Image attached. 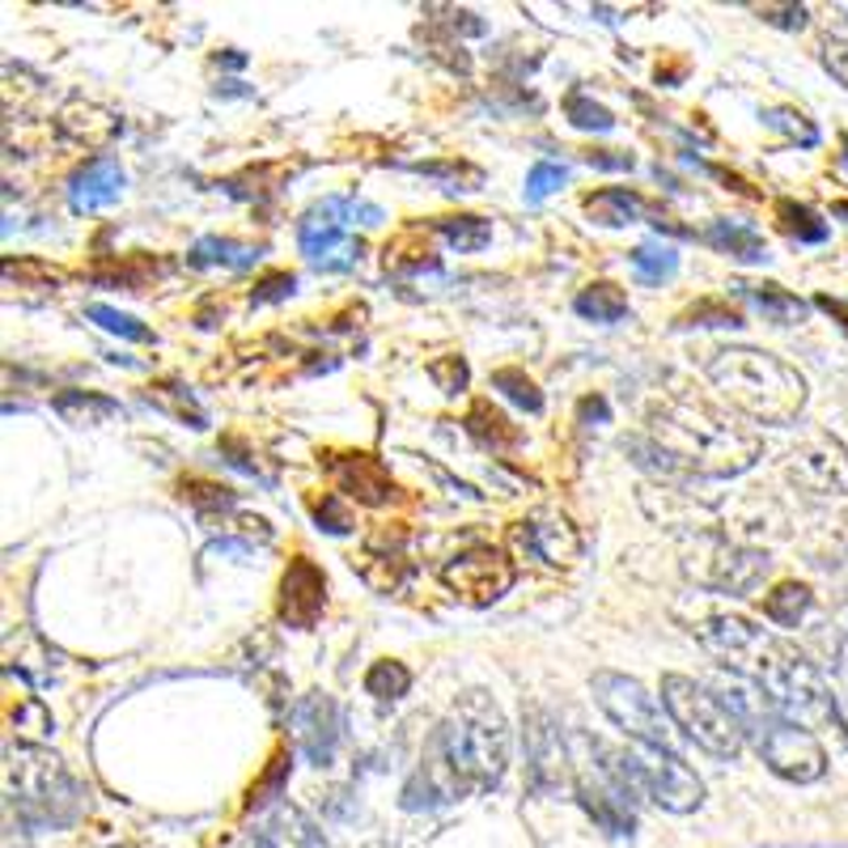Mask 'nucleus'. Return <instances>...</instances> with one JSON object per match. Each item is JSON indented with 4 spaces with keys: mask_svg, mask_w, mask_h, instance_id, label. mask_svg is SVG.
<instances>
[{
    "mask_svg": "<svg viewBox=\"0 0 848 848\" xmlns=\"http://www.w3.org/2000/svg\"><path fill=\"white\" fill-rule=\"evenodd\" d=\"M679 326H743V314L721 297H700L691 310L679 314Z\"/></svg>",
    "mask_w": 848,
    "mask_h": 848,
    "instance_id": "36",
    "label": "nucleus"
},
{
    "mask_svg": "<svg viewBox=\"0 0 848 848\" xmlns=\"http://www.w3.org/2000/svg\"><path fill=\"white\" fill-rule=\"evenodd\" d=\"M709 378L738 412L759 424H789L806 408V378L772 353L759 348H718L709 353Z\"/></svg>",
    "mask_w": 848,
    "mask_h": 848,
    "instance_id": "4",
    "label": "nucleus"
},
{
    "mask_svg": "<svg viewBox=\"0 0 848 848\" xmlns=\"http://www.w3.org/2000/svg\"><path fill=\"white\" fill-rule=\"evenodd\" d=\"M594 700L632 743L671 747V730H666V713H662L666 704H657L637 679H628L620 671H598L594 675Z\"/></svg>",
    "mask_w": 848,
    "mask_h": 848,
    "instance_id": "8",
    "label": "nucleus"
},
{
    "mask_svg": "<svg viewBox=\"0 0 848 848\" xmlns=\"http://www.w3.org/2000/svg\"><path fill=\"white\" fill-rule=\"evenodd\" d=\"M662 704L696 747H704L718 759H734L747 743V721L734 713V704L687 675L662 679Z\"/></svg>",
    "mask_w": 848,
    "mask_h": 848,
    "instance_id": "6",
    "label": "nucleus"
},
{
    "mask_svg": "<svg viewBox=\"0 0 848 848\" xmlns=\"http://www.w3.org/2000/svg\"><path fill=\"white\" fill-rule=\"evenodd\" d=\"M310 514H314L319 530H326V535H348V530H353V514L344 509V501H340L335 492L314 496V501H310Z\"/></svg>",
    "mask_w": 848,
    "mask_h": 848,
    "instance_id": "40",
    "label": "nucleus"
},
{
    "mask_svg": "<svg viewBox=\"0 0 848 848\" xmlns=\"http://www.w3.org/2000/svg\"><path fill=\"white\" fill-rule=\"evenodd\" d=\"M628 260H632V272H637L641 285H662V280H671L675 267H679V255H675L671 247H657V242L637 247Z\"/></svg>",
    "mask_w": 848,
    "mask_h": 848,
    "instance_id": "31",
    "label": "nucleus"
},
{
    "mask_svg": "<svg viewBox=\"0 0 848 848\" xmlns=\"http://www.w3.org/2000/svg\"><path fill=\"white\" fill-rule=\"evenodd\" d=\"M294 827H297V832H294V845L297 848H331V845H326L323 832H319L314 823H306L301 815H294Z\"/></svg>",
    "mask_w": 848,
    "mask_h": 848,
    "instance_id": "47",
    "label": "nucleus"
},
{
    "mask_svg": "<svg viewBox=\"0 0 848 848\" xmlns=\"http://www.w3.org/2000/svg\"><path fill=\"white\" fill-rule=\"evenodd\" d=\"M467 433L480 442V446H492V450H509V446H518V428L505 421V412H496L489 399H480V403H471V412H467Z\"/></svg>",
    "mask_w": 848,
    "mask_h": 848,
    "instance_id": "24",
    "label": "nucleus"
},
{
    "mask_svg": "<svg viewBox=\"0 0 848 848\" xmlns=\"http://www.w3.org/2000/svg\"><path fill=\"white\" fill-rule=\"evenodd\" d=\"M573 306H577L582 319H594V323H620L623 314H628V294H623L620 285H611V280H598V285L582 289Z\"/></svg>",
    "mask_w": 848,
    "mask_h": 848,
    "instance_id": "27",
    "label": "nucleus"
},
{
    "mask_svg": "<svg viewBox=\"0 0 848 848\" xmlns=\"http://www.w3.org/2000/svg\"><path fill=\"white\" fill-rule=\"evenodd\" d=\"M437 229L455 251H484L492 242V226L484 217H446L437 221Z\"/></svg>",
    "mask_w": 848,
    "mask_h": 848,
    "instance_id": "33",
    "label": "nucleus"
},
{
    "mask_svg": "<svg viewBox=\"0 0 848 848\" xmlns=\"http://www.w3.org/2000/svg\"><path fill=\"white\" fill-rule=\"evenodd\" d=\"M755 725H759V730H755L759 755H764V764H768L781 781L811 784L827 772V750H823V743H818L806 725L784 721L781 713H772V709L755 721Z\"/></svg>",
    "mask_w": 848,
    "mask_h": 848,
    "instance_id": "11",
    "label": "nucleus"
},
{
    "mask_svg": "<svg viewBox=\"0 0 848 848\" xmlns=\"http://www.w3.org/2000/svg\"><path fill=\"white\" fill-rule=\"evenodd\" d=\"M428 378L442 387L446 394H458L467 387V360L462 357H437L428 365Z\"/></svg>",
    "mask_w": 848,
    "mask_h": 848,
    "instance_id": "43",
    "label": "nucleus"
},
{
    "mask_svg": "<svg viewBox=\"0 0 848 848\" xmlns=\"http://www.w3.org/2000/svg\"><path fill=\"white\" fill-rule=\"evenodd\" d=\"M442 582L455 589L462 603L489 607L514 586V564L496 548H467V552H458L455 560L442 564Z\"/></svg>",
    "mask_w": 848,
    "mask_h": 848,
    "instance_id": "12",
    "label": "nucleus"
},
{
    "mask_svg": "<svg viewBox=\"0 0 848 848\" xmlns=\"http://www.w3.org/2000/svg\"><path fill=\"white\" fill-rule=\"evenodd\" d=\"M60 131H65L68 140H77V145H85V149H106L119 131H124V119L119 115H111V111H102L94 102H81L72 99L60 111Z\"/></svg>",
    "mask_w": 848,
    "mask_h": 848,
    "instance_id": "20",
    "label": "nucleus"
},
{
    "mask_svg": "<svg viewBox=\"0 0 848 848\" xmlns=\"http://www.w3.org/2000/svg\"><path fill=\"white\" fill-rule=\"evenodd\" d=\"M294 289H297L294 272H276V276L260 280V289L251 294V301H255V306H267V301H285V297H294Z\"/></svg>",
    "mask_w": 848,
    "mask_h": 848,
    "instance_id": "44",
    "label": "nucleus"
},
{
    "mask_svg": "<svg viewBox=\"0 0 848 848\" xmlns=\"http://www.w3.org/2000/svg\"><path fill=\"white\" fill-rule=\"evenodd\" d=\"M518 539H523L530 552L539 555L543 564H555V569H564V564H573L577 555H582V535H577V526L569 523V518H530V523L518 526Z\"/></svg>",
    "mask_w": 848,
    "mask_h": 848,
    "instance_id": "19",
    "label": "nucleus"
},
{
    "mask_svg": "<svg viewBox=\"0 0 848 848\" xmlns=\"http://www.w3.org/2000/svg\"><path fill=\"white\" fill-rule=\"evenodd\" d=\"M51 408H56V416H60V421L77 424V428H94V424L119 416V403H115V399H106V394H94V391L56 394V399H51Z\"/></svg>",
    "mask_w": 848,
    "mask_h": 848,
    "instance_id": "22",
    "label": "nucleus"
},
{
    "mask_svg": "<svg viewBox=\"0 0 848 848\" xmlns=\"http://www.w3.org/2000/svg\"><path fill=\"white\" fill-rule=\"evenodd\" d=\"M331 475L344 496H357L360 505H387L394 501V480L391 471L374 455H340L331 458Z\"/></svg>",
    "mask_w": 848,
    "mask_h": 848,
    "instance_id": "16",
    "label": "nucleus"
},
{
    "mask_svg": "<svg viewBox=\"0 0 848 848\" xmlns=\"http://www.w3.org/2000/svg\"><path fill=\"white\" fill-rule=\"evenodd\" d=\"M365 217L369 226L382 221V208L374 204H357V199H340L326 196L319 199L301 221H297V242H301V255L326 267V272H348L360 260V242L348 238V221Z\"/></svg>",
    "mask_w": 848,
    "mask_h": 848,
    "instance_id": "7",
    "label": "nucleus"
},
{
    "mask_svg": "<svg viewBox=\"0 0 848 848\" xmlns=\"http://www.w3.org/2000/svg\"><path fill=\"white\" fill-rule=\"evenodd\" d=\"M192 267H233V272H247L260 263V251L255 247H242L233 238H199L192 247Z\"/></svg>",
    "mask_w": 848,
    "mask_h": 848,
    "instance_id": "25",
    "label": "nucleus"
},
{
    "mask_svg": "<svg viewBox=\"0 0 848 848\" xmlns=\"http://www.w3.org/2000/svg\"><path fill=\"white\" fill-rule=\"evenodd\" d=\"M818 310H827V314H836V319H840V326H845V331H848V306H845V301H840V297H827V294H823V297H818Z\"/></svg>",
    "mask_w": 848,
    "mask_h": 848,
    "instance_id": "49",
    "label": "nucleus"
},
{
    "mask_svg": "<svg viewBox=\"0 0 848 848\" xmlns=\"http://www.w3.org/2000/svg\"><path fill=\"white\" fill-rule=\"evenodd\" d=\"M582 416H598V421H607V403H603V399H586V403H582Z\"/></svg>",
    "mask_w": 848,
    "mask_h": 848,
    "instance_id": "50",
    "label": "nucleus"
},
{
    "mask_svg": "<svg viewBox=\"0 0 848 848\" xmlns=\"http://www.w3.org/2000/svg\"><path fill=\"white\" fill-rule=\"evenodd\" d=\"M586 213L598 221V226H611V229L632 226V221H645V217H653V226L657 229L666 226V217L653 208L650 199H641L637 192H628V187H607V192H594V196H586Z\"/></svg>",
    "mask_w": 848,
    "mask_h": 848,
    "instance_id": "21",
    "label": "nucleus"
},
{
    "mask_svg": "<svg viewBox=\"0 0 848 848\" xmlns=\"http://www.w3.org/2000/svg\"><path fill=\"white\" fill-rule=\"evenodd\" d=\"M526 755H530V772L539 789H555L564 777V743H560L555 721L543 709L526 713Z\"/></svg>",
    "mask_w": 848,
    "mask_h": 848,
    "instance_id": "18",
    "label": "nucleus"
},
{
    "mask_svg": "<svg viewBox=\"0 0 848 848\" xmlns=\"http://www.w3.org/2000/svg\"><path fill=\"white\" fill-rule=\"evenodd\" d=\"M777 217H781L784 233H793L798 242H823L827 238V226L818 221L806 204H793V199H781L777 204Z\"/></svg>",
    "mask_w": 848,
    "mask_h": 848,
    "instance_id": "37",
    "label": "nucleus"
},
{
    "mask_svg": "<svg viewBox=\"0 0 848 848\" xmlns=\"http://www.w3.org/2000/svg\"><path fill=\"white\" fill-rule=\"evenodd\" d=\"M632 777L641 784V793H650L653 802L671 815H687L704 802V784L700 777L684 764V755L671 747H645L637 743L632 750H623Z\"/></svg>",
    "mask_w": 848,
    "mask_h": 848,
    "instance_id": "10",
    "label": "nucleus"
},
{
    "mask_svg": "<svg viewBox=\"0 0 848 848\" xmlns=\"http://www.w3.org/2000/svg\"><path fill=\"white\" fill-rule=\"evenodd\" d=\"M806 607H811V589L798 586V582H784V586H777L764 598V616L772 623H781V628H793L806 616Z\"/></svg>",
    "mask_w": 848,
    "mask_h": 848,
    "instance_id": "29",
    "label": "nucleus"
},
{
    "mask_svg": "<svg viewBox=\"0 0 848 848\" xmlns=\"http://www.w3.org/2000/svg\"><path fill=\"white\" fill-rule=\"evenodd\" d=\"M789 480L811 496H845L848 492V450L832 433H811L789 455Z\"/></svg>",
    "mask_w": 848,
    "mask_h": 848,
    "instance_id": "13",
    "label": "nucleus"
},
{
    "mask_svg": "<svg viewBox=\"0 0 848 848\" xmlns=\"http://www.w3.org/2000/svg\"><path fill=\"white\" fill-rule=\"evenodd\" d=\"M424 267H437L433 260V251H428V242H424L416 229H408V233H399L391 247H387V272H424Z\"/></svg>",
    "mask_w": 848,
    "mask_h": 848,
    "instance_id": "30",
    "label": "nucleus"
},
{
    "mask_svg": "<svg viewBox=\"0 0 848 848\" xmlns=\"http://www.w3.org/2000/svg\"><path fill=\"white\" fill-rule=\"evenodd\" d=\"M650 437H632L623 442V450L632 455L637 467L657 471L662 480H696V475H738L759 458V437L743 433L734 424L718 416L704 403L691 399H675L666 408L653 412Z\"/></svg>",
    "mask_w": 848,
    "mask_h": 848,
    "instance_id": "2",
    "label": "nucleus"
},
{
    "mask_svg": "<svg viewBox=\"0 0 848 848\" xmlns=\"http://www.w3.org/2000/svg\"><path fill=\"white\" fill-rule=\"evenodd\" d=\"M492 387L505 394V399H514L518 408H526V412H543V394H539V387L526 378L523 369H496L492 374Z\"/></svg>",
    "mask_w": 848,
    "mask_h": 848,
    "instance_id": "38",
    "label": "nucleus"
},
{
    "mask_svg": "<svg viewBox=\"0 0 848 848\" xmlns=\"http://www.w3.org/2000/svg\"><path fill=\"white\" fill-rule=\"evenodd\" d=\"M560 183H569V170H564V165H555V162L530 165V174H526V187H523L526 204H543V199L552 196Z\"/></svg>",
    "mask_w": 848,
    "mask_h": 848,
    "instance_id": "41",
    "label": "nucleus"
},
{
    "mask_svg": "<svg viewBox=\"0 0 848 848\" xmlns=\"http://www.w3.org/2000/svg\"><path fill=\"white\" fill-rule=\"evenodd\" d=\"M437 750L450 768L462 793H484L496 789L509 764V725L505 713L492 704L489 691H467L458 696L446 725L437 730Z\"/></svg>",
    "mask_w": 848,
    "mask_h": 848,
    "instance_id": "3",
    "label": "nucleus"
},
{
    "mask_svg": "<svg viewBox=\"0 0 848 848\" xmlns=\"http://www.w3.org/2000/svg\"><path fill=\"white\" fill-rule=\"evenodd\" d=\"M145 403H153L158 412H170L174 421L192 424V428H208L204 408H199L196 399H192V391H183V387H170V382H162V387H149V391H145Z\"/></svg>",
    "mask_w": 848,
    "mask_h": 848,
    "instance_id": "28",
    "label": "nucleus"
},
{
    "mask_svg": "<svg viewBox=\"0 0 848 848\" xmlns=\"http://www.w3.org/2000/svg\"><path fill=\"white\" fill-rule=\"evenodd\" d=\"M326 607V582L314 560L297 555L280 582V620L289 628H314Z\"/></svg>",
    "mask_w": 848,
    "mask_h": 848,
    "instance_id": "15",
    "label": "nucleus"
},
{
    "mask_svg": "<svg viewBox=\"0 0 848 848\" xmlns=\"http://www.w3.org/2000/svg\"><path fill=\"white\" fill-rule=\"evenodd\" d=\"M85 319H90V323H99L102 331H111V335H119V340H136V344H149V340H153V331H149V326H140L131 314L115 310V306H102V301L85 306Z\"/></svg>",
    "mask_w": 848,
    "mask_h": 848,
    "instance_id": "34",
    "label": "nucleus"
},
{
    "mask_svg": "<svg viewBox=\"0 0 848 848\" xmlns=\"http://www.w3.org/2000/svg\"><path fill=\"white\" fill-rule=\"evenodd\" d=\"M704 242H709V247H718V251H725V255H734V260H743V263H764L768 260L764 238H759L750 226H743V221H713V226L704 229Z\"/></svg>",
    "mask_w": 848,
    "mask_h": 848,
    "instance_id": "23",
    "label": "nucleus"
},
{
    "mask_svg": "<svg viewBox=\"0 0 848 848\" xmlns=\"http://www.w3.org/2000/svg\"><path fill=\"white\" fill-rule=\"evenodd\" d=\"M684 573L700 589L750 594L768 573V555L750 552L743 543H730V539H718V535H700L696 552L684 555Z\"/></svg>",
    "mask_w": 848,
    "mask_h": 848,
    "instance_id": "9",
    "label": "nucleus"
},
{
    "mask_svg": "<svg viewBox=\"0 0 848 848\" xmlns=\"http://www.w3.org/2000/svg\"><path fill=\"white\" fill-rule=\"evenodd\" d=\"M340 704L323 696V691H310V696H301L294 700V709H289V730H294V743L301 747V755L310 759V764H319L326 768L331 759H335V747H340Z\"/></svg>",
    "mask_w": 848,
    "mask_h": 848,
    "instance_id": "14",
    "label": "nucleus"
},
{
    "mask_svg": "<svg viewBox=\"0 0 848 848\" xmlns=\"http://www.w3.org/2000/svg\"><path fill=\"white\" fill-rule=\"evenodd\" d=\"M412 170H416V174H428V179H442L446 192H475V187L484 183V174L467 162H416Z\"/></svg>",
    "mask_w": 848,
    "mask_h": 848,
    "instance_id": "35",
    "label": "nucleus"
},
{
    "mask_svg": "<svg viewBox=\"0 0 848 848\" xmlns=\"http://www.w3.org/2000/svg\"><path fill=\"white\" fill-rule=\"evenodd\" d=\"M564 111H569V119H573L577 128H586V131H611L616 128L611 111H607V106H598V102H589L582 90H577V94H569Z\"/></svg>",
    "mask_w": 848,
    "mask_h": 848,
    "instance_id": "42",
    "label": "nucleus"
},
{
    "mask_svg": "<svg viewBox=\"0 0 848 848\" xmlns=\"http://www.w3.org/2000/svg\"><path fill=\"white\" fill-rule=\"evenodd\" d=\"M4 789L34 827H65L77 818V781L51 750L26 743L4 750Z\"/></svg>",
    "mask_w": 848,
    "mask_h": 848,
    "instance_id": "5",
    "label": "nucleus"
},
{
    "mask_svg": "<svg viewBox=\"0 0 848 848\" xmlns=\"http://www.w3.org/2000/svg\"><path fill=\"white\" fill-rule=\"evenodd\" d=\"M589 165H598V170H632V158L616 153V149H603V153H589Z\"/></svg>",
    "mask_w": 848,
    "mask_h": 848,
    "instance_id": "48",
    "label": "nucleus"
},
{
    "mask_svg": "<svg viewBox=\"0 0 848 848\" xmlns=\"http://www.w3.org/2000/svg\"><path fill=\"white\" fill-rule=\"evenodd\" d=\"M738 294H747L759 310H764V319H772V323H802L806 319V301L802 297H793L789 289H781V285H734Z\"/></svg>",
    "mask_w": 848,
    "mask_h": 848,
    "instance_id": "26",
    "label": "nucleus"
},
{
    "mask_svg": "<svg viewBox=\"0 0 848 848\" xmlns=\"http://www.w3.org/2000/svg\"><path fill=\"white\" fill-rule=\"evenodd\" d=\"M124 196V170L111 158H94L85 162L72 179H68V204L72 213H99L106 204Z\"/></svg>",
    "mask_w": 848,
    "mask_h": 848,
    "instance_id": "17",
    "label": "nucleus"
},
{
    "mask_svg": "<svg viewBox=\"0 0 848 848\" xmlns=\"http://www.w3.org/2000/svg\"><path fill=\"white\" fill-rule=\"evenodd\" d=\"M755 13L768 18V22H777V26H789V31L793 26H806V9L802 4H781V9L777 4H755Z\"/></svg>",
    "mask_w": 848,
    "mask_h": 848,
    "instance_id": "46",
    "label": "nucleus"
},
{
    "mask_svg": "<svg viewBox=\"0 0 848 848\" xmlns=\"http://www.w3.org/2000/svg\"><path fill=\"white\" fill-rule=\"evenodd\" d=\"M823 68L848 90V38H827L823 43Z\"/></svg>",
    "mask_w": 848,
    "mask_h": 848,
    "instance_id": "45",
    "label": "nucleus"
},
{
    "mask_svg": "<svg viewBox=\"0 0 848 848\" xmlns=\"http://www.w3.org/2000/svg\"><path fill=\"white\" fill-rule=\"evenodd\" d=\"M408 687H412V671L403 662H391V657L387 662H374L369 675H365V691L374 700H403Z\"/></svg>",
    "mask_w": 848,
    "mask_h": 848,
    "instance_id": "32",
    "label": "nucleus"
},
{
    "mask_svg": "<svg viewBox=\"0 0 848 848\" xmlns=\"http://www.w3.org/2000/svg\"><path fill=\"white\" fill-rule=\"evenodd\" d=\"M764 124L768 128H781L789 140H798V145H818V128L802 115V111H793V106H772V111H764Z\"/></svg>",
    "mask_w": 848,
    "mask_h": 848,
    "instance_id": "39",
    "label": "nucleus"
},
{
    "mask_svg": "<svg viewBox=\"0 0 848 848\" xmlns=\"http://www.w3.org/2000/svg\"><path fill=\"white\" fill-rule=\"evenodd\" d=\"M696 641L713 653L721 666L738 671L743 679L759 687V696L784 721H798L806 730L836 721V704H832V691L823 684V675L793 645L768 637L764 628L738 620V616H713V620L696 623Z\"/></svg>",
    "mask_w": 848,
    "mask_h": 848,
    "instance_id": "1",
    "label": "nucleus"
}]
</instances>
